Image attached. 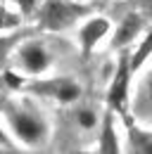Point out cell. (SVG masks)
I'll return each mask as SVG.
<instances>
[{
	"label": "cell",
	"instance_id": "obj_13",
	"mask_svg": "<svg viewBox=\"0 0 152 154\" xmlns=\"http://www.w3.org/2000/svg\"><path fill=\"white\" fill-rule=\"evenodd\" d=\"M17 2H19V7H21L24 12H31V10H33V2H36V0H17Z\"/></svg>",
	"mask_w": 152,
	"mask_h": 154
},
{
	"label": "cell",
	"instance_id": "obj_1",
	"mask_svg": "<svg viewBox=\"0 0 152 154\" xmlns=\"http://www.w3.org/2000/svg\"><path fill=\"white\" fill-rule=\"evenodd\" d=\"M10 123H12V131L17 133L19 140H24L29 145H38L40 140H45V123L29 112H12Z\"/></svg>",
	"mask_w": 152,
	"mask_h": 154
},
{
	"label": "cell",
	"instance_id": "obj_11",
	"mask_svg": "<svg viewBox=\"0 0 152 154\" xmlns=\"http://www.w3.org/2000/svg\"><path fill=\"white\" fill-rule=\"evenodd\" d=\"M10 26H17V17H12L10 12L0 10V29H10Z\"/></svg>",
	"mask_w": 152,
	"mask_h": 154
},
{
	"label": "cell",
	"instance_id": "obj_9",
	"mask_svg": "<svg viewBox=\"0 0 152 154\" xmlns=\"http://www.w3.org/2000/svg\"><path fill=\"white\" fill-rule=\"evenodd\" d=\"M52 88H55V90H45V93H52L57 100H64V102H69V100H76V97H78V88H76L74 83H69V81L52 83Z\"/></svg>",
	"mask_w": 152,
	"mask_h": 154
},
{
	"label": "cell",
	"instance_id": "obj_4",
	"mask_svg": "<svg viewBox=\"0 0 152 154\" xmlns=\"http://www.w3.org/2000/svg\"><path fill=\"white\" fill-rule=\"evenodd\" d=\"M107 29H109V21H107V19H93V21H88V24L81 29V33H78V40H81L83 55H90L93 45H95V43H97L100 38H102L105 33H107Z\"/></svg>",
	"mask_w": 152,
	"mask_h": 154
},
{
	"label": "cell",
	"instance_id": "obj_3",
	"mask_svg": "<svg viewBox=\"0 0 152 154\" xmlns=\"http://www.w3.org/2000/svg\"><path fill=\"white\" fill-rule=\"evenodd\" d=\"M128 69H131V64L126 59H121V66H119V71L112 81V88H109V104L114 109H124L126 88H128Z\"/></svg>",
	"mask_w": 152,
	"mask_h": 154
},
{
	"label": "cell",
	"instance_id": "obj_10",
	"mask_svg": "<svg viewBox=\"0 0 152 154\" xmlns=\"http://www.w3.org/2000/svg\"><path fill=\"white\" fill-rule=\"evenodd\" d=\"M152 55V31L150 33H147V38L143 40V45H140V48H138V52H135V55H133V62H131V69H138V66H140V64H143V62H145V59L150 57Z\"/></svg>",
	"mask_w": 152,
	"mask_h": 154
},
{
	"label": "cell",
	"instance_id": "obj_5",
	"mask_svg": "<svg viewBox=\"0 0 152 154\" xmlns=\"http://www.w3.org/2000/svg\"><path fill=\"white\" fill-rule=\"evenodd\" d=\"M21 62H24V66L31 71V74H38V71H43L45 66H48V52L40 48V45H26L24 50H21Z\"/></svg>",
	"mask_w": 152,
	"mask_h": 154
},
{
	"label": "cell",
	"instance_id": "obj_12",
	"mask_svg": "<svg viewBox=\"0 0 152 154\" xmlns=\"http://www.w3.org/2000/svg\"><path fill=\"white\" fill-rule=\"evenodd\" d=\"M78 123H81L83 128H93V123H95V116L90 114V112H81V114H78Z\"/></svg>",
	"mask_w": 152,
	"mask_h": 154
},
{
	"label": "cell",
	"instance_id": "obj_14",
	"mask_svg": "<svg viewBox=\"0 0 152 154\" xmlns=\"http://www.w3.org/2000/svg\"><path fill=\"white\" fill-rule=\"evenodd\" d=\"M0 145H5V147H10V140H7V135L0 131Z\"/></svg>",
	"mask_w": 152,
	"mask_h": 154
},
{
	"label": "cell",
	"instance_id": "obj_2",
	"mask_svg": "<svg viewBox=\"0 0 152 154\" xmlns=\"http://www.w3.org/2000/svg\"><path fill=\"white\" fill-rule=\"evenodd\" d=\"M83 10L78 7H71L67 2H59V0H50L43 10V24L48 29H67L71 21L81 14Z\"/></svg>",
	"mask_w": 152,
	"mask_h": 154
},
{
	"label": "cell",
	"instance_id": "obj_7",
	"mask_svg": "<svg viewBox=\"0 0 152 154\" xmlns=\"http://www.w3.org/2000/svg\"><path fill=\"white\" fill-rule=\"evenodd\" d=\"M128 140H131V147L135 152L152 154V133H143V131H138L135 126L128 123Z\"/></svg>",
	"mask_w": 152,
	"mask_h": 154
},
{
	"label": "cell",
	"instance_id": "obj_6",
	"mask_svg": "<svg viewBox=\"0 0 152 154\" xmlns=\"http://www.w3.org/2000/svg\"><path fill=\"white\" fill-rule=\"evenodd\" d=\"M100 152H105V154H114V152H119V142H116V137H114V128H112V114L105 116V123H102Z\"/></svg>",
	"mask_w": 152,
	"mask_h": 154
},
{
	"label": "cell",
	"instance_id": "obj_8",
	"mask_svg": "<svg viewBox=\"0 0 152 154\" xmlns=\"http://www.w3.org/2000/svg\"><path fill=\"white\" fill-rule=\"evenodd\" d=\"M138 29H140V21H138V17H133V14H128L126 17V21L121 24V29L116 31V36H114V48H119V45H124V43H128V40L138 33Z\"/></svg>",
	"mask_w": 152,
	"mask_h": 154
}]
</instances>
